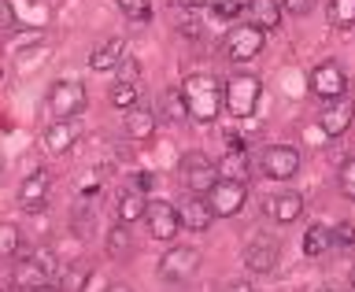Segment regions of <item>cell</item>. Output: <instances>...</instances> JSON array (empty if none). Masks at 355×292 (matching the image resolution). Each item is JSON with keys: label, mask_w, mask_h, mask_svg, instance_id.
<instances>
[{"label": "cell", "mask_w": 355, "mask_h": 292, "mask_svg": "<svg viewBox=\"0 0 355 292\" xmlns=\"http://www.w3.org/2000/svg\"><path fill=\"white\" fill-rule=\"evenodd\" d=\"M182 96L189 108V119L193 122H215L218 108H222V85L215 74H189L182 78Z\"/></svg>", "instance_id": "obj_1"}, {"label": "cell", "mask_w": 355, "mask_h": 292, "mask_svg": "<svg viewBox=\"0 0 355 292\" xmlns=\"http://www.w3.org/2000/svg\"><path fill=\"white\" fill-rule=\"evenodd\" d=\"M60 270H63V266H60V259H55V252L44 244V248H33L30 255H22V259L11 266V285L22 289V292H30L37 285H49L52 274H60Z\"/></svg>", "instance_id": "obj_2"}, {"label": "cell", "mask_w": 355, "mask_h": 292, "mask_svg": "<svg viewBox=\"0 0 355 292\" xmlns=\"http://www.w3.org/2000/svg\"><path fill=\"white\" fill-rule=\"evenodd\" d=\"M263 85L255 74H233L226 85H222V104L233 119H252L255 108H259Z\"/></svg>", "instance_id": "obj_3"}, {"label": "cell", "mask_w": 355, "mask_h": 292, "mask_svg": "<svg viewBox=\"0 0 355 292\" xmlns=\"http://www.w3.org/2000/svg\"><path fill=\"white\" fill-rule=\"evenodd\" d=\"M178 174H182V182H185L189 193H200V196H207L211 185L218 182V166L211 163L200 148H193V152L182 155V163H178Z\"/></svg>", "instance_id": "obj_4"}, {"label": "cell", "mask_w": 355, "mask_h": 292, "mask_svg": "<svg viewBox=\"0 0 355 292\" xmlns=\"http://www.w3.org/2000/svg\"><path fill=\"white\" fill-rule=\"evenodd\" d=\"M207 200H211V211H215V218H233V215H241V211H244V204H248V185L218 178V182L211 185Z\"/></svg>", "instance_id": "obj_5"}, {"label": "cell", "mask_w": 355, "mask_h": 292, "mask_svg": "<svg viewBox=\"0 0 355 292\" xmlns=\"http://www.w3.org/2000/svg\"><path fill=\"white\" fill-rule=\"evenodd\" d=\"M144 222H148L152 241H163V244H171L178 237V230H182V215H178V207L171 200H148Z\"/></svg>", "instance_id": "obj_6"}, {"label": "cell", "mask_w": 355, "mask_h": 292, "mask_svg": "<svg viewBox=\"0 0 355 292\" xmlns=\"http://www.w3.org/2000/svg\"><path fill=\"white\" fill-rule=\"evenodd\" d=\"M85 104H89V96H85V85H82V82H52V89H49V108H52L55 119H74V115H82Z\"/></svg>", "instance_id": "obj_7"}, {"label": "cell", "mask_w": 355, "mask_h": 292, "mask_svg": "<svg viewBox=\"0 0 355 292\" xmlns=\"http://www.w3.org/2000/svg\"><path fill=\"white\" fill-rule=\"evenodd\" d=\"M200 270V252L193 244H178L159 259V277L163 282H189Z\"/></svg>", "instance_id": "obj_8"}, {"label": "cell", "mask_w": 355, "mask_h": 292, "mask_svg": "<svg viewBox=\"0 0 355 292\" xmlns=\"http://www.w3.org/2000/svg\"><path fill=\"white\" fill-rule=\"evenodd\" d=\"M352 119H355V100L348 93L326 100V108L318 111V126H322L326 137H340V133H348L352 130Z\"/></svg>", "instance_id": "obj_9"}, {"label": "cell", "mask_w": 355, "mask_h": 292, "mask_svg": "<svg viewBox=\"0 0 355 292\" xmlns=\"http://www.w3.org/2000/svg\"><path fill=\"white\" fill-rule=\"evenodd\" d=\"M263 41H266V33L263 30H255V26H248V22H241V26H233L230 33H226V55L230 60H237V63H244V60H255V55L263 52Z\"/></svg>", "instance_id": "obj_10"}, {"label": "cell", "mask_w": 355, "mask_h": 292, "mask_svg": "<svg viewBox=\"0 0 355 292\" xmlns=\"http://www.w3.org/2000/svg\"><path fill=\"white\" fill-rule=\"evenodd\" d=\"M296 171H300V152L293 144H270L263 152V174L270 182H288V178H296Z\"/></svg>", "instance_id": "obj_11"}, {"label": "cell", "mask_w": 355, "mask_h": 292, "mask_svg": "<svg viewBox=\"0 0 355 292\" xmlns=\"http://www.w3.org/2000/svg\"><path fill=\"white\" fill-rule=\"evenodd\" d=\"M344 89H348V78H344L337 60H326V63H318L315 71H311V93L315 96L333 100V96H344Z\"/></svg>", "instance_id": "obj_12"}, {"label": "cell", "mask_w": 355, "mask_h": 292, "mask_svg": "<svg viewBox=\"0 0 355 292\" xmlns=\"http://www.w3.org/2000/svg\"><path fill=\"white\" fill-rule=\"evenodd\" d=\"M244 266L255 274H270L277 266V241L266 237V233H255V237L244 244Z\"/></svg>", "instance_id": "obj_13"}, {"label": "cell", "mask_w": 355, "mask_h": 292, "mask_svg": "<svg viewBox=\"0 0 355 292\" xmlns=\"http://www.w3.org/2000/svg\"><path fill=\"white\" fill-rule=\"evenodd\" d=\"M49 189H52V174H49V171H33L26 182L19 185V207L26 211V215H37V211H44Z\"/></svg>", "instance_id": "obj_14"}, {"label": "cell", "mask_w": 355, "mask_h": 292, "mask_svg": "<svg viewBox=\"0 0 355 292\" xmlns=\"http://www.w3.org/2000/svg\"><path fill=\"white\" fill-rule=\"evenodd\" d=\"M178 215H182V226L193 230V233H204V230H211V222H215L211 200L200 196V193H189V196L182 200V207H178Z\"/></svg>", "instance_id": "obj_15"}, {"label": "cell", "mask_w": 355, "mask_h": 292, "mask_svg": "<svg viewBox=\"0 0 355 292\" xmlns=\"http://www.w3.org/2000/svg\"><path fill=\"white\" fill-rule=\"evenodd\" d=\"M282 0H248L244 4V22L263 33H274L277 26H282Z\"/></svg>", "instance_id": "obj_16"}, {"label": "cell", "mask_w": 355, "mask_h": 292, "mask_svg": "<svg viewBox=\"0 0 355 292\" xmlns=\"http://www.w3.org/2000/svg\"><path fill=\"white\" fill-rule=\"evenodd\" d=\"M122 60H126V37H107L93 49V55H89V71H96V74L119 71Z\"/></svg>", "instance_id": "obj_17"}, {"label": "cell", "mask_w": 355, "mask_h": 292, "mask_svg": "<svg viewBox=\"0 0 355 292\" xmlns=\"http://www.w3.org/2000/svg\"><path fill=\"white\" fill-rule=\"evenodd\" d=\"M78 122L74 119H55L49 130H44V148H49L52 155H63V152H71L74 148V141H78Z\"/></svg>", "instance_id": "obj_18"}, {"label": "cell", "mask_w": 355, "mask_h": 292, "mask_svg": "<svg viewBox=\"0 0 355 292\" xmlns=\"http://www.w3.org/2000/svg\"><path fill=\"white\" fill-rule=\"evenodd\" d=\"M218 166V178H226V182H244L248 185V171H252V163H248V148L244 144H237V148H230L222 160L215 163Z\"/></svg>", "instance_id": "obj_19"}, {"label": "cell", "mask_w": 355, "mask_h": 292, "mask_svg": "<svg viewBox=\"0 0 355 292\" xmlns=\"http://www.w3.org/2000/svg\"><path fill=\"white\" fill-rule=\"evenodd\" d=\"M155 126H159V119H155L148 108H130L126 111V137L130 141H152Z\"/></svg>", "instance_id": "obj_20"}, {"label": "cell", "mask_w": 355, "mask_h": 292, "mask_svg": "<svg viewBox=\"0 0 355 292\" xmlns=\"http://www.w3.org/2000/svg\"><path fill=\"white\" fill-rule=\"evenodd\" d=\"M266 211H270L274 222L288 226V222H296L300 215H304V196L300 193H282L277 200H266Z\"/></svg>", "instance_id": "obj_21"}, {"label": "cell", "mask_w": 355, "mask_h": 292, "mask_svg": "<svg viewBox=\"0 0 355 292\" xmlns=\"http://www.w3.org/2000/svg\"><path fill=\"white\" fill-rule=\"evenodd\" d=\"M144 211H148V196L141 193V189H126V193H119V200H115V215H119V222H137V218H144Z\"/></svg>", "instance_id": "obj_22"}, {"label": "cell", "mask_w": 355, "mask_h": 292, "mask_svg": "<svg viewBox=\"0 0 355 292\" xmlns=\"http://www.w3.org/2000/svg\"><path fill=\"white\" fill-rule=\"evenodd\" d=\"M89 277H93V263L74 259L71 266H63V270H60V289L63 292H82L89 285Z\"/></svg>", "instance_id": "obj_23"}, {"label": "cell", "mask_w": 355, "mask_h": 292, "mask_svg": "<svg viewBox=\"0 0 355 292\" xmlns=\"http://www.w3.org/2000/svg\"><path fill=\"white\" fill-rule=\"evenodd\" d=\"M104 252H107V259H126V255L133 252V237H130L126 222H119V226H111V230H107Z\"/></svg>", "instance_id": "obj_24"}, {"label": "cell", "mask_w": 355, "mask_h": 292, "mask_svg": "<svg viewBox=\"0 0 355 292\" xmlns=\"http://www.w3.org/2000/svg\"><path fill=\"white\" fill-rule=\"evenodd\" d=\"M333 244V230L329 226H322V222H315V226H307L304 233V255L307 259H315V255H322Z\"/></svg>", "instance_id": "obj_25"}, {"label": "cell", "mask_w": 355, "mask_h": 292, "mask_svg": "<svg viewBox=\"0 0 355 292\" xmlns=\"http://www.w3.org/2000/svg\"><path fill=\"white\" fill-rule=\"evenodd\" d=\"M326 19L333 30H352L355 26V0H329Z\"/></svg>", "instance_id": "obj_26"}, {"label": "cell", "mask_w": 355, "mask_h": 292, "mask_svg": "<svg viewBox=\"0 0 355 292\" xmlns=\"http://www.w3.org/2000/svg\"><path fill=\"white\" fill-rule=\"evenodd\" d=\"M22 248V230L15 222H0V263L4 259H15Z\"/></svg>", "instance_id": "obj_27"}, {"label": "cell", "mask_w": 355, "mask_h": 292, "mask_svg": "<svg viewBox=\"0 0 355 292\" xmlns=\"http://www.w3.org/2000/svg\"><path fill=\"white\" fill-rule=\"evenodd\" d=\"M137 96H141L137 82H115V85H111V93H107L111 108H119V111H130L133 104H137Z\"/></svg>", "instance_id": "obj_28"}, {"label": "cell", "mask_w": 355, "mask_h": 292, "mask_svg": "<svg viewBox=\"0 0 355 292\" xmlns=\"http://www.w3.org/2000/svg\"><path fill=\"white\" fill-rule=\"evenodd\" d=\"M163 119H171V122L189 119V108H185L182 85H178V89H166V93H163Z\"/></svg>", "instance_id": "obj_29"}, {"label": "cell", "mask_w": 355, "mask_h": 292, "mask_svg": "<svg viewBox=\"0 0 355 292\" xmlns=\"http://www.w3.org/2000/svg\"><path fill=\"white\" fill-rule=\"evenodd\" d=\"M115 8L126 19H133V22H148L152 19V4H148V0H115Z\"/></svg>", "instance_id": "obj_30"}, {"label": "cell", "mask_w": 355, "mask_h": 292, "mask_svg": "<svg viewBox=\"0 0 355 292\" xmlns=\"http://www.w3.org/2000/svg\"><path fill=\"white\" fill-rule=\"evenodd\" d=\"M171 19H174V26L182 30L185 37H200V22L189 15V4H185V8H178V4H174V8H171Z\"/></svg>", "instance_id": "obj_31"}, {"label": "cell", "mask_w": 355, "mask_h": 292, "mask_svg": "<svg viewBox=\"0 0 355 292\" xmlns=\"http://www.w3.org/2000/svg\"><path fill=\"white\" fill-rule=\"evenodd\" d=\"M244 4L248 0H211V11L218 19H244Z\"/></svg>", "instance_id": "obj_32"}, {"label": "cell", "mask_w": 355, "mask_h": 292, "mask_svg": "<svg viewBox=\"0 0 355 292\" xmlns=\"http://www.w3.org/2000/svg\"><path fill=\"white\" fill-rule=\"evenodd\" d=\"M337 185H340V193L348 196V200H355V155H352V160H344V163H340Z\"/></svg>", "instance_id": "obj_33"}, {"label": "cell", "mask_w": 355, "mask_h": 292, "mask_svg": "<svg viewBox=\"0 0 355 292\" xmlns=\"http://www.w3.org/2000/svg\"><path fill=\"white\" fill-rule=\"evenodd\" d=\"M333 244H344V248L355 244V222H340V226L333 230Z\"/></svg>", "instance_id": "obj_34"}, {"label": "cell", "mask_w": 355, "mask_h": 292, "mask_svg": "<svg viewBox=\"0 0 355 292\" xmlns=\"http://www.w3.org/2000/svg\"><path fill=\"white\" fill-rule=\"evenodd\" d=\"M0 30L4 33L15 30V8H11V0H0Z\"/></svg>", "instance_id": "obj_35"}, {"label": "cell", "mask_w": 355, "mask_h": 292, "mask_svg": "<svg viewBox=\"0 0 355 292\" xmlns=\"http://www.w3.org/2000/svg\"><path fill=\"white\" fill-rule=\"evenodd\" d=\"M119 82H137V60L126 55V60L119 63Z\"/></svg>", "instance_id": "obj_36"}, {"label": "cell", "mask_w": 355, "mask_h": 292, "mask_svg": "<svg viewBox=\"0 0 355 292\" xmlns=\"http://www.w3.org/2000/svg\"><path fill=\"white\" fill-rule=\"evenodd\" d=\"M311 4H315V0H282V8L288 11V15H307Z\"/></svg>", "instance_id": "obj_37"}, {"label": "cell", "mask_w": 355, "mask_h": 292, "mask_svg": "<svg viewBox=\"0 0 355 292\" xmlns=\"http://www.w3.org/2000/svg\"><path fill=\"white\" fill-rule=\"evenodd\" d=\"M137 182H133V189H141V193H148V189L155 185V174H148V171H141V174H133Z\"/></svg>", "instance_id": "obj_38"}, {"label": "cell", "mask_w": 355, "mask_h": 292, "mask_svg": "<svg viewBox=\"0 0 355 292\" xmlns=\"http://www.w3.org/2000/svg\"><path fill=\"white\" fill-rule=\"evenodd\" d=\"M226 292H252V285L248 282H233V285H226Z\"/></svg>", "instance_id": "obj_39"}, {"label": "cell", "mask_w": 355, "mask_h": 292, "mask_svg": "<svg viewBox=\"0 0 355 292\" xmlns=\"http://www.w3.org/2000/svg\"><path fill=\"white\" fill-rule=\"evenodd\" d=\"M104 292H133V289H130V285H122V282H115V285H107Z\"/></svg>", "instance_id": "obj_40"}, {"label": "cell", "mask_w": 355, "mask_h": 292, "mask_svg": "<svg viewBox=\"0 0 355 292\" xmlns=\"http://www.w3.org/2000/svg\"><path fill=\"white\" fill-rule=\"evenodd\" d=\"M30 292H63V289H55V285H37V289H30Z\"/></svg>", "instance_id": "obj_41"}, {"label": "cell", "mask_w": 355, "mask_h": 292, "mask_svg": "<svg viewBox=\"0 0 355 292\" xmlns=\"http://www.w3.org/2000/svg\"><path fill=\"white\" fill-rule=\"evenodd\" d=\"M348 285H352V292H355V266H352V274H348Z\"/></svg>", "instance_id": "obj_42"}, {"label": "cell", "mask_w": 355, "mask_h": 292, "mask_svg": "<svg viewBox=\"0 0 355 292\" xmlns=\"http://www.w3.org/2000/svg\"><path fill=\"white\" fill-rule=\"evenodd\" d=\"M318 292H340V289H333V285H322Z\"/></svg>", "instance_id": "obj_43"}, {"label": "cell", "mask_w": 355, "mask_h": 292, "mask_svg": "<svg viewBox=\"0 0 355 292\" xmlns=\"http://www.w3.org/2000/svg\"><path fill=\"white\" fill-rule=\"evenodd\" d=\"M0 78H4V71H0Z\"/></svg>", "instance_id": "obj_44"}, {"label": "cell", "mask_w": 355, "mask_h": 292, "mask_svg": "<svg viewBox=\"0 0 355 292\" xmlns=\"http://www.w3.org/2000/svg\"><path fill=\"white\" fill-rule=\"evenodd\" d=\"M0 166H4V160H0Z\"/></svg>", "instance_id": "obj_45"}, {"label": "cell", "mask_w": 355, "mask_h": 292, "mask_svg": "<svg viewBox=\"0 0 355 292\" xmlns=\"http://www.w3.org/2000/svg\"><path fill=\"white\" fill-rule=\"evenodd\" d=\"M0 292H4V289H0Z\"/></svg>", "instance_id": "obj_46"}]
</instances>
